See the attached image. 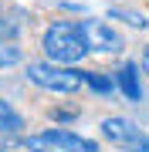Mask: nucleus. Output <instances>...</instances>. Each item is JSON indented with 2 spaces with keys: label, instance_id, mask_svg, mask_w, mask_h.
Masks as SVG:
<instances>
[{
  "label": "nucleus",
  "instance_id": "f257e3e1",
  "mask_svg": "<svg viewBox=\"0 0 149 152\" xmlns=\"http://www.w3.org/2000/svg\"><path fill=\"white\" fill-rule=\"evenodd\" d=\"M41 44H44V54L51 61H58V64H78V61L92 51L81 24H75V20L51 24V27L44 31V37H41Z\"/></svg>",
  "mask_w": 149,
  "mask_h": 152
},
{
  "label": "nucleus",
  "instance_id": "f03ea898",
  "mask_svg": "<svg viewBox=\"0 0 149 152\" xmlns=\"http://www.w3.org/2000/svg\"><path fill=\"white\" fill-rule=\"evenodd\" d=\"M27 78L44 91L54 95H75L85 85V71H78L75 64H58V61H31Z\"/></svg>",
  "mask_w": 149,
  "mask_h": 152
},
{
  "label": "nucleus",
  "instance_id": "7ed1b4c3",
  "mask_svg": "<svg viewBox=\"0 0 149 152\" xmlns=\"http://www.w3.org/2000/svg\"><path fill=\"white\" fill-rule=\"evenodd\" d=\"M102 135L112 142V145L119 149H132V152H142L146 145V132L139 129L132 118H126V115H112V118L102 122Z\"/></svg>",
  "mask_w": 149,
  "mask_h": 152
},
{
  "label": "nucleus",
  "instance_id": "20e7f679",
  "mask_svg": "<svg viewBox=\"0 0 149 152\" xmlns=\"http://www.w3.org/2000/svg\"><path fill=\"white\" fill-rule=\"evenodd\" d=\"M81 31L88 37V48L98 51V54H115V51H122V37L112 31V24L88 17V20H81Z\"/></svg>",
  "mask_w": 149,
  "mask_h": 152
},
{
  "label": "nucleus",
  "instance_id": "39448f33",
  "mask_svg": "<svg viewBox=\"0 0 149 152\" xmlns=\"http://www.w3.org/2000/svg\"><path fill=\"white\" fill-rule=\"evenodd\" d=\"M44 135H48L51 145L61 149V152H98V142L78 135V132H71V129H48Z\"/></svg>",
  "mask_w": 149,
  "mask_h": 152
},
{
  "label": "nucleus",
  "instance_id": "423d86ee",
  "mask_svg": "<svg viewBox=\"0 0 149 152\" xmlns=\"http://www.w3.org/2000/svg\"><path fill=\"white\" fill-rule=\"evenodd\" d=\"M115 85L119 91L129 98V102H142V85H139V64L136 61H126L119 71H115Z\"/></svg>",
  "mask_w": 149,
  "mask_h": 152
},
{
  "label": "nucleus",
  "instance_id": "0eeeda50",
  "mask_svg": "<svg viewBox=\"0 0 149 152\" xmlns=\"http://www.w3.org/2000/svg\"><path fill=\"white\" fill-rule=\"evenodd\" d=\"M0 132H4V135H21L24 132L21 112H14V105L4 102V98H0Z\"/></svg>",
  "mask_w": 149,
  "mask_h": 152
},
{
  "label": "nucleus",
  "instance_id": "6e6552de",
  "mask_svg": "<svg viewBox=\"0 0 149 152\" xmlns=\"http://www.w3.org/2000/svg\"><path fill=\"white\" fill-rule=\"evenodd\" d=\"M85 85L92 88L95 95H112L115 91V78H109V75H102V71H85Z\"/></svg>",
  "mask_w": 149,
  "mask_h": 152
},
{
  "label": "nucleus",
  "instance_id": "1a4fd4ad",
  "mask_svg": "<svg viewBox=\"0 0 149 152\" xmlns=\"http://www.w3.org/2000/svg\"><path fill=\"white\" fill-rule=\"evenodd\" d=\"M109 20H122V24H129V27H149V20H146V14H139V10H129V7H112L109 10Z\"/></svg>",
  "mask_w": 149,
  "mask_h": 152
},
{
  "label": "nucleus",
  "instance_id": "9d476101",
  "mask_svg": "<svg viewBox=\"0 0 149 152\" xmlns=\"http://www.w3.org/2000/svg\"><path fill=\"white\" fill-rule=\"evenodd\" d=\"M21 145L27 152H48L51 142H48V135H31V139H21Z\"/></svg>",
  "mask_w": 149,
  "mask_h": 152
},
{
  "label": "nucleus",
  "instance_id": "9b49d317",
  "mask_svg": "<svg viewBox=\"0 0 149 152\" xmlns=\"http://www.w3.org/2000/svg\"><path fill=\"white\" fill-rule=\"evenodd\" d=\"M51 118H58V122H71L75 112H58V108H54V112H51Z\"/></svg>",
  "mask_w": 149,
  "mask_h": 152
},
{
  "label": "nucleus",
  "instance_id": "f8f14e48",
  "mask_svg": "<svg viewBox=\"0 0 149 152\" xmlns=\"http://www.w3.org/2000/svg\"><path fill=\"white\" fill-rule=\"evenodd\" d=\"M139 68H142V75H149V44L142 48V61H139Z\"/></svg>",
  "mask_w": 149,
  "mask_h": 152
},
{
  "label": "nucleus",
  "instance_id": "ddd939ff",
  "mask_svg": "<svg viewBox=\"0 0 149 152\" xmlns=\"http://www.w3.org/2000/svg\"><path fill=\"white\" fill-rule=\"evenodd\" d=\"M142 152H149V135H146V145H142Z\"/></svg>",
  "mask_w": 149,
  "mask_h": 152
}]
</instances>
